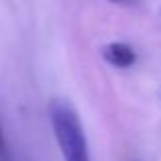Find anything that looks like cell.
Segmentation results:
<instances>
[{
  "label": "cell",
  "instance_id": "7a4b0ae2",
  "mask_svg": "<svg viewBox=\"0 0 161 161\" xmlns=\"http://www.w3.org/2000/svg\"><path fill=\"white\" fill-rule=\"evenodd\" d=\"M102 57H104V61L110 63L112 67H120V69H126V67L135 65V61H137L135 49L126 43H120V41H112V43L104 45Z\"/></svg>",
  "mask_w": 161,
  "mask_h": 161
},
{
  "label": "cell",
  "instance_id": "3957f363",
  "mask_svg": "<svg viewBox=\"0 0 161 161\" xmlns=\"http://www.w3.org/2000/svg\"><path fill=\"white\" fill-rule=\"evenodd\" d=\"M0 161H12V155H10V149H8L6 137H4L2 125H0Z\"/></svg>",
  "mask_w": 161,
  "mask_h": 161
},
{
  "label": "cell",
  "instance_id": "277c9868",
  "mask_svg": "<svg viewBox=\"0 0 161 161\" xmlns=\"http://www.w3.org/2000/svg\"><path fill=\"white\" fill-rule=\"evenodd\" d=\"M110 2H126V0H110Z\"/></svg>",
  "mask_w": 161,
  "mask_h": 161
},
{
  "label": "cell",
  "instance_id": "6da1fadb",
  "mask_svg": "<svg viewBox=\"0 0 161 161\" xmlns=\"http://www.w3.org/2000/svg\"><path fill=\"white\" fill-rule=\"evenodd\" d=\"M53 135L63 161H90L88 139L75 108L67 100L55 98L49 104Z\"/></svg>",
  "mask_w": 161,
  "mask_h": 161
}]
</instances>
